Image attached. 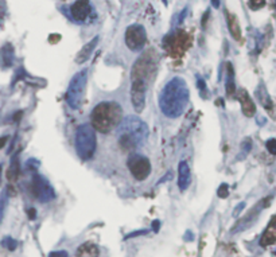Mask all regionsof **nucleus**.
<instances>
[{
	"label": "nucleus",
	"mask_w": 276,
	"mask_h": 257,
	"mask_svg": "<svg viewBox=\"0 0 276 257\" xmlns=\"http://www.w3.org/2000/svg\"><path fill=\"white\" fill-rule=\"evenodd\" d=\"M190 100L186 81L181 77H174L164 85L159 94V108L164 116L170 119H177L186 110Z\"/></svg>",
	"instance_id": "nucleus-1"
},
{
	"label": "nucleus",
	"mask_w": 276,
	"mask_h": 257,
	"mask_svg": "<svg viewBox=\"0 0 276 257\" xmlns=\"http://www.w3.org/2000/svg\"><path fill=\"white\" fill-rule=\"evenodd\" d=\"M116 134L118 136V146L124 151H133L148 138V127L140 117L127 116L118 124Z\"/></svg>",
	"instance_id": "nucleus-2"
},
{
	"label": "nucleus",
	"mask_w": 276,
	"mask_h": 257,
	"mask_svg": "<svg viewBox=\"0 0 276 257\" xmlns=\"http://www.w3.org/2000/svg\"><path fill=\"white\" fill-rule=\"evenodd\" d=\"M123 120V109L118 103L104 101L96 105L90 113V121L94 131L108 134L118 127Z\"/></svg>",
	"instance_id": "nucleus-3"
},
{
	"label": "nucleus",
	"mask_w": 276,
	"mask_h": 257,
	"mask_svg": "<svg viewBox=\"0 0 276 257\" xmlns=\"http://www.w3.org/2000/svg\"><path fill=\"white\" fill-rule=\"evenodd\" d=\"M74 146L79 156L82 160H89L93 156L97 147V139L96 131L90 124H84L77 128L74 136Z\"/></svg>",
	"instance_id": "nucleus-4"
},
{
	"label": "nucleus",
	"mask_w": 276,
	"mask_h": 257,
	"mask_svg": "<svg viewBox=\"0 0 276 257\" xmlns=\"http://www.w3.org/2000/svg\"><path fill=\"white\" fill-rule=\"evenodd\" d=\"M86 69L81 70L77 74L73 75L70 79L69 86L66 90V103L72 109H79L82 104L85 93V85H86Z\"/></svg>",
	"instance_id": "nucleus-5"
},
{
	"label": "nucleus",
	"mask_w": 276,
	"mask_h": 257,
	"mask_svg": "<svg viewBox=\"0 0 276 257\" xmlns=\"http://www.w3.org/2000/svg\"><path fill=\"white\" fill-rule=\"evenodd\" d=\"M124 39H125V45L128 46L129 50L139 51V50L143 49L146 42H147V33L144 30L143 26L132 25L125 30Z\"/></svg>",
	"instance_id": "nucleus-6"
},
{
	"label": "nucleus",
	"mask_w": 276,
	"mask_h": 257,
	"mask_svg": "<svg viewBox=\"0 0 276 257\" xmlns=\"http://www.w3.org/2000/svg\"><path fill=\"white\" fill-rule=\"evenodd\" d=\"M129 171L136 181H144L151 173V163L142 155H131L127 162Z\"/></svg>",
	"instance_id": "nucleus-7"
},
{
	"label": "nucleus",
	"mask_w": 276,
	"mask_h": 257,
	"mask_svg": "<svg viewBox=\"0 0 276 257\" xmlns=\"http://www.w3.org/2000/svg\"><path fill=\"white\" fill-rule=\"evenodd\" d=\"M33 193L42 203L50 202L55 198L54 188L42 175H35L33 178Z\"/></svg>",
	"instance_id": "nucleus-8"
},
{
	"label": "nucleus",
	"mask_w": 276,
	"mask_h": 257,
	"mask_svg": "<svg viewBox=\"0 0 276 257\" xmlns=\"http://www.w3.org/2000/svg\"><path fill=\"white\" fill-rule=\"evenodd\" d=\"M146 92H147V81L144 79H132L131 86V101H132L135 112L142 113L146 107Z\"/></svg>",
	"instance_id": "nucleus-9"
},
{
	"label": "nucleus",
	"mask_w": 276,
	"mask_h": 257,
	"mask_svg": "<svg viewBox=\"0 0 276 257\" xmlns=\"http://www.w3.org/2000/svg\"><path fill=\"white\" fill-rule=\"evenodd\" d=\"M90 11H92V7H90V1L89 0H77V1H74V4L70 8L73 19L77 20V22L86 20V18L90 14Z\"/></svg>",
	"instance_id": "nucleus-10"
},
{
	"label": "nucleus",
	"mask_w": 276,
	"mask_h": 257,
	"mask_svg": "<svg viewBox=\"0 0 276 257\" xmlns=\"http://www.w3.org/2000/svg\"><path fill=\"white\" fill-rule=\"evenodd\" d=\"M237 99L241 104V110L244 116L247 117H253L256 113V105L253 103V100L251 99V96L245 89H238L237 90Z\"/></svg>",
	"instance_id": "nucleus-11"
},
{
	"label": "nucleus",
	"mask_w": 276,
	"mask_h": 257,
	"mask_svg": "<svg viewBox=\"0 0 276 257\" xmlns=\"http://www.w3.org/2000/svg\"><path fill=\"white\" fill-rule=\"evenodd\" d=\"M192 182V174L188 162H181L178 164V187L181 191L188 190Z\"/></svg>",
	"instance_id": "nucleus-12"
},
{
	"label": "nucleus",
	"mask_w": 276,
	"mask_h": 257,
	"mask_svg": "<svg viewBox=\"0 0 276 257\" xmlns=\"http://www.w3.org/2000/svg\"><path fill=\"white\" fill-rule=\"evenodd\" d=\"M99 40L100 38L99 37H94L93 39H90L86 43V45H84L82 47H81V50H79V53H77V57H76V62L79 65H82L85 64L86 61L92 57V54H93L94 49H96V46L99 45Z\"/></svg>",
	"instance_id": "nucleus-13"
},
{
	"label": "nucleus",
	"mask_w": 276,
	"mask_h": 257,
	"mask_svg": "<svg viewBox=\"0 0 276 257\" xmlns=\"http://www.w3.org/2000/svg\"><path fill=\"white\" fill-rule=\"evenodd\" d=\"M276 242V214L271 218L270 223L267 225L266 230L262 234V238H260V245L262 247H270L272 244Z\"/></svg>",
	"instance_id": "nucleus-14"
},
{
	"label": "nucleus",
	"mask_w": 276,
	"mask_h": 257,
	"mask_svg": "<svg viewBox=\"0 0 276 257\" xmlns=\"http://www.w3.org/2000/svg\"><path fill=\"white\" fill-rule=\"evenodd\" d=\"M100 249L93 242H85L81 244L76 252V257H99Z\"/></svg>",
	"instance_id": "nucleus-15"
},
{
	"label": "nucleus",
	"mask_w": 276,
	"mask_h": 257,
	"mask_svg": "<svg viewBox=\"0 0 276 257\" xmlns=\"http://www.w3.org/2000/svg\"><path fill=\"white\" fill-rule=\"evenodd\" d=\"M228 27L235 39L241 40V27H240L238 19L235 14H231V12H228Z\"/></svg>",
	"instance_id": "nucleus-16"
},
{
	"label": "nucleus",
	"mask_w": 276,
	"mask_h": 257,
	"mask_svg": "<svg viewBox=\"0 0 276 257\" xmlns=\"http://www.w3.org/2000/svg\"><path fill=\"white\" fill-rule=\"evenodd\" d=\"M256 94L257 99L262 103L263 107H264L268 112H272V110H274V103H272V100L270 99V96H268V93H267V90L264 89L263 85L259 86V89L256 90Z\"/></svg>",
	"instance_id": "nucleus-17"
},
{
	"label": "nucleus",
	"mask_w": 276,
	"mask_h": 257,
	"mask_svg": "<svg viewBox=\"0 0 276 257\" xmlns=\"http://www.w3.org/2000/svg\"><path fill=\"white\" fill-rule=\"evenodd\" d=\"M235 89H236V85H235V70L231 62L227 64V94L232 97L235 94Z\"/></svg>",
	"instance_id": "nucleus-18"
},
{
	"label": "nucleus",
	"mask_w": 276,
	"mask_h": 257,
	"mask_svg": "<svg viewBox=\"0 0 276 257\" xmlns=\"http://www.w3.org/2000/svg\"><path fill=\"white\" fill-rule=\"evenodd\" d=\"M19 174H20V167H19V162L16 160V158L12 159V162H11V166L8 168V171H7V179L10 181V182H16L18 178H19Z\"/></svg>",
	"instance_id": "nucleus-19"
},
{
	"label": "nucleus",
	"mask_w": 276,
	"mask_h": 257,
	"mask_svg": "<svg viewBox=\"0 0 276 257\" xmlns=\"http://www.w3.org/2000/svg\"><path fill=\"white\" fill-rule=\"evenodd\" d=\"M0 57H3L1 64L4 65V66H11L12 61H14V50H12V47H10L8 51H5V47H3L1 51H0Z\"/></svg>",
	"instance_id": "nucleus-20"
},
{
	"label": "nucleus",
	"mask_w": 276,
	"mask_h": 257,
	"mask_svg": "<svg viewBox=\"0 0 276 257\" xmlns=\"http://www.w3.org/2000/svg\"><path fill=\"white\" fill-rule=\"evenodd\" d=\"M1 245L4 248H7V249H10V251H14L15 248L18 247V241L11 237H5L4 240L1 241Z\"/></svg>",
	"instance_id": "nucleus-21"
},
{
	"label": "nucleus",
	"mask_w": 276,
	"mask_h": 257,
	"mask_svg": "<svg viewBox=\"0 0 276 257\" xmlns=\"http://www.w3.org/2000/svg\"><path fill=\"white\" fill-rule=\"evenodd\" d=\"M217 195L220 198H228V195H229V186H228L227 183H222L221 186L218 187V191H217Z\"/></svg>",
	"instance_id": "nucleus-22"
},
{
	"label": "nucleus",
	"mask_w": 276,
	"mask_h": 257,
	"mask_svg": "<svg viewBox=\"0 0 276 257\" xmlns=\"http://www.w3.org/2000/svg\"><path fill=\"white\" fill-rule=\"evenodd\" d=\"M266 147L268 149V152L276 155V139H270L266 143Z\"/></svg>",
	"instance_id": "nucleus-23"
},
{
	"label": "nucleus",
	"mask_w": 276,
	"mask_h": 257,
	"mask_svg": "<svg viewBox=\"0 0 276 257\" xmlns=\"http://www.w3.org/2000/svg\"><path fill=\"white\" fill-rule=\"evenodd\" d=\"M251 147H252L251 140L248 139V140H245V142H244V143H242V146H241V156H244V155H247L248 151L251 149ZM241 156H240V158H241Z\"/></svg>",
	"instance_id": "nucleus-24"
},
{
	"label": "nucleus",
	"mask_w": 276,
	"mask_h": 257,
	"mask_svg": "<svg viewBox=\"0 0 276 257\" xmlns=\"http://www.w3.org/2000/svg\"><path fill=\"white\" fill-rule=\"evenodd\" d=\"M264 4H266V0H249V5L253 10H257V8H260Z\"/></svg>",
	"instance_id": "nucleus-25"
},
{
	"label": "nucleus",
	"mask_w": 276,
	"mask_h": 257,
	"mask_svg": "<svg viewBox=\"0 0 276 257\" xmlns=\"http://www.w3.org/2000/svg\"><path fill=\"white\" fill-rule=\"evenodd\" d=\"M49 257H69V253L66 251H55V252L50 253Z\"/></svg>",
	"instance_id": "nucleus-26"
},
{
	"label": "nucleus",
	"mask_w": 276,
	"mask_h": 257,
	"mask_svg": "<svg viewBox=\"0 0 276 257\" xmlns=\"http://www.w3.org/2000/svg\"><path fill=\"white\" fill-rule=\"evenodd\" d=\"M147 233H148V230H146V229H143V230H138V232L129 233V234H127V236H125V240H127V238L136 237V236H142V234H147Z\"/></svg>",
	"instance_id": "nucleus-27"
},
{
	"label": "nucleus",
	"mask_w": 276,
	"mask_h": 257,
	"mask_svg": "<svg viewBox=\"0 0 276 257\" xmlns=\"http://www.w3.org/2000/svg\"><path fill=\"white\" fill-rule=\"evenodd\" d=\"M5 201H7V195H5V194H3V197H1V201H0V218H1L3 213H4Z\"/></svg>",
	"instance_id": "nucleus-28"
},
{
	"label": "nucleus",
	"mask_w": 276,
	"mask_h": 257,
	"mask_svg": "<svg viewBox=\"0 0 276 257\" xmlns=\"http://www.w3.org/2000/svg\"><path fill=\"white\" fill-rule=\"evenodd\" d=\"M37 217V212H35V209H30L29 210V218L30 220H35Z\"/></svg>",
	"instance_id": "nucleus-29"
},
{
	"label": "nucleus",
	"mask_w": 276,
	"mask_h": 257,
	"mask_svg": "<svg viewBox=\"0 0 276 257\" xmlns=\"http://www.w3.org/2000/svg\"><path fill=\"white\" fill-rule=\"evenodd\" d=\"M159 227H160V222H159V221H154V222H153V229H154V232H155V233H158Z\"/></svg>",
	"instance_id": "nucleus-30"
},
{
	"label": "nucleus",
	"mask_w": 276,
	"mask_h": 257,
	"mask_svg": "<svg viewBox=\"0 0 276 257\" xmlns=\"http://www.w3.org/2000/svg\"><path fill=\"white\" fill-rule=\"evenodd\" d=\"M171 177H173V175H171V173H168L167 175L164 177V178L160 179V181H159V183H163V182H164V181H166V179H171Z\"/></svg>",
	"instance_id": "nucleus-31"
},
{
	"label": "nucleus",
	"mask_w": 276,
	"mask_h": 257,
	"mask_svg": "<svg viewBox=\"0 0 276 257\" xmlns=\"http://www.w3.org/2000/svg\"><path fill=\"white\" fill-rule=\"evenodd\" d=\"M5 142H7V138H0V148H1L3 146H4Z\"/></svg>",
	"instance_id": "nucleus-32"
},
{
	"label": "nucleus",
	"mask_w": 276,
	"mask_h": 257,
	"mask_svg": "<svg viewBox=\"0 0 276 257\" xmlns=\"http://www.w3.org/2000/svg\"><path fill=\"white\" fill-rule=\"evenodd\" d=\"M207 16H209V12H206V14H205V16H203V18H202V26H206Z\"/></svg>",
	"instance_id": "nucleus-33"
},
{
	"label": "nucleus",
	"mask_w": 276,
	"mask_h": 257,
	"mask_svg": "<svg viewBox=\"0 0 276 257\" xmlns=\"http://www.w3.org/2000/svg\"><path fill=\"white\" fill-rule=\"evenodd\" d=\"M212 4L217 8L218 5H220V1H218V0H212Z\"/></svg>",
	"instance_id": "nucleus-34"
}]
</instances>
